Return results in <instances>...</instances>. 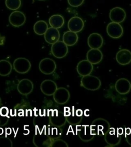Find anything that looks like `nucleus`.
Wrapping results in <instances>:
<instances>
[{
    "mask_svg": "<svg viewBox=\"0 0 131 147\" xmlns=\"http://www.w3.org/2000/svg\"><path fill=\"white\" fill-rule=\"evenodd\" d=\"M90 127L94 135L105 136L110 128V125L106 119L99 118L92 122Z\"/></svg>",
    "mask_w": 131,
    "mask_h": 147,
    "instance_id": "nucleus-1",
    "label": "nucleus"
},
{
    "mask_svg": "<svg viewBox=\"0 0 131 147\" xmlns=\"http://www.w3.org/2000/svg\"><path fill=\"white\" fill-rule=\"evenodd\" d=\"M81 86L86 90L95 91L101 86V81L99 78L91 75L83 76L81 81Z\"/></svg>",
    "mask_w": 131,
    "mask_h": 147,
    "instance_id": "nucleus-2",
    "label": "nucleus"
},
{
    "mask_svg": "<svg viewBox=\"0 0 131 147\" xmlns=\"http://www.w3.org/2000/svg\"><path fill=\"white\" fill-rule=\"evenodd\" d=\"M33 142L34 145L37 147H51L52 141L51 138L43 132H36L33 138Z\"/></svg>",
    "mask_w": 131,
    "mask_h": 147,
    "instance_id": "nucleus-3",
    "label": "nucleus"
},
{
    "mask_svg": "<svg viewBox=\"0 0 131 147\" xmlns=\"http://www.w3.org/2000/svg\"><path fill=\"white\" fill-rule=\"evenodd\" d=\"M51 52L52 55L58 59L64 57L68 53V46L62 41H58L52 45Z\"/></svg>",
    "mask_w": 131,
    "mask_h": 147,
    "instance_id": "nucleus-4",
    "label": "nucleus"
},
{
    "mask_svg": "<svg viewBox=\"0 0 131 147\" xmlns=\"http://www.w3.org/2000/svg\"><path fill=\"white\" fill-rule=\"evenodd\" d=\"M14 69L19 74H24L29 71L31 64L29 60L24 57L16 58L14 61Z\"/></svg>",
    "mask_w": 131,
    "mask_h": 147,
    "instance_id": "nucleus-5",
    "label": "nucleus"
},
{
    "mask_svg": "<svg viewBox=\"0 0 131 147\" xmlns=\"http://www.w3.org/2000/svg\"><path fill=\"white\" fill-rule=\"evenodd\" d=\"M56 64L53 59L49 58L43 59L39 63L40 71L45 75H50L55 71Z\"/></svg>",
    "mask_w": 131,
    "mask_h": 147,
    "instance_id": "nucleus-6",
    "label": "nucleus"
},
{
    "mask_svg": "<svg viewBox=\"0 0 131 147\" xmlns=\"http://www.w3.org/2000/svg\"><path fill=\"white\" fill-rule=\"evenodd\" d=\"M70 94L69 90L64 87L58 88L53 94V99L56 103L62 105L69 101Z\"/></svg>",
    "mask_w": 131,
    "mask_h": 147,
    "instance_id": "nucleus-7",
    "label": "nucleus"
},
{
    "mask_svg": "<svg viewBox=\"0 0 131 147\" xmlns=\"http://www.w3.org/2000/svg\"><path fill=\"white\" fill-rule=\"evenodd\" d=\"M107 32L111 38L117 39L122 36L124 29L122 26L119 23L111 22L107 27Z\"/></svg>",
    "mask_w": 131,
    "mask_h": 147,
    "instance_id": "nucleus-8",
    "label": "nucleus"
},
{
    "mask_svg": "<svg viewBox=\"0 0 131 147\" xmlns=\"http://www.w3.org/2000/svg\"><path fill=\"white\" fill-rule=\"evenodd\" d=\"M25 15L22 12L15 10L10 14L9 18L10 24L15 27H19L23 26L26 22Z\"/></svg>",
    "mask_w": 131,
    "mask_h": 147,
    "instance_id": "nucleus-9",
    "label": "nucleus"
},
{
    "mask_svg": "<svg viewBox=\"0 0 131 147\" xmlns=\"http://www.w3.org/2000/svg\"><path fill=\"white\" fill-rule=\"evenodd\" d=\"M105 140L110 146H115L119 144L121 141V136L118 134L115 128L110 127L105 135Z\"/></svg>",
    "mask_w": 131,
    "mask_h": 147,
    "instance_id": "nucleus-10",
    "label": "nucleus"
},
{
    "mask_svg": "<svg viewBox=\"0 0 131 147\" xmlns=\"http://www.w3.org/2000/svg\"><path fill=\"white\" fill-rule=\"evenodd\" d=\"M126 12L121 7H116L111 9L109 14L111 21L116 23H121L126 18Z\"/></svg>",
    "mask_w": 131,
    "mask_h": 147,
    "instance_id": "nucleus-11",
    "label": "nucleus"
},
{
    "mask_svg": "<svg viewBox=\"0 0 131 147\" xmlns=\"http://www.w3.org/2000/svg\"><path fill=\"white\" fill-rule=\"evenodd\" d=\"M76 69L78 74L81 77L87 76L93 71V65L88 60H83L78 62Z\"/></svg>",
    "mask_w": 131,
    "mask_h": 147,
    "instance_id": "nucleus-12",
    "label": "nucleus"
},
{
    "mask_svg": "<svg viewBox=\"0 0 131 147\" xmlns=\"http://www.w3.org/2000/svg\"><path fill=\"white\" fill-rule=\"evenodd\" d=\"M67 121V118L65 117L64 113H62L58 110L52 111L50 121L51 124L55 127H60L64 126Z\"/></svg>",
    "mask_w": 131,
    "mask_h": 147,
    "instance_id": "nucleus-13",
    "label": "nucleus"
},
{
    "mask_svg": "<svg viewBox=\"0 0 131 147\" xmlns=\"http://www.w3.org/2000/svg\"><path fill=\"white\" fill-rule=\"evenodd\" d=\"M115 90L121 94H126L130 92L131 83L126 78H120L116 82Z\"/></svg>",
    "mask_w": 131,
    "mask_h": 147,
    "instance_id": "nucleus-14",
    "label": "nucleus"
},
{
    "mask_svg": "<svg viewBox=\"0 0 131 147\" xmlns=\"http://www.w3.org/2000/svg\"><path fill=\"white\" fill-rule=\"evenodd\" d=\"M17 90L20 94L27 96L30 94L33 90V84L29 79H24L18 83Z\"/></svg>",
    "mask_w": 131,
    "mask_h": 147,
    "instance_id": "nucleus-15",
    "label": "nucleus"
},
{
    "mask_svg": "<svg viewBox=\"0 0 131 147\" xmlns=\"http://www.w3.org/2000/svg\"><path fill=\"white\" fill-rule=\"evenodd\" d=\"M104 39L101 35L93 33L88 38V45L91 49H99L103 45Z\"/></svg>",
    "mask_w": 131,
    "mask_h": 147,
    "instance_id": "nucleus-16",
    "label": "nucleus"
},
{
    "mask_svg": "<svg viewBox=\"0 0 131 147\" xmlns=\"http://www.w3.org/2000/svg\"><path fill=\"white\" fill-rule=\"evenodd\" d=\"M58 89L56 83L51 80H45L41 82V92L47 96H52Z\"/></svg>",
    "mask_w": 131,
    "mask_h": 147,
    "instance_id": "nucleus-17",
    "label": "nucleus"
},
{
    "mask_svg": "<svg viewBox=\"0 0 131 147\" xmlns=\"http://www.w3.org/2000/svg\"><path fill=\"white\" fill-rule=\"evenodd\" d=\"M84 27V22L82 18L78 16H74L69 20L68 28L69 31L78 33L81 32Z\"/></svg>",
    "mask_w": 131,
    "mask_h": 147,
    "instance_id": "nucleus-18",
    "label": "nucleus"
},
{
    "mask_svg": "<svg viewBox=\"0 0 131 147\" xmlns=\"http://www.w3.org/2000/svg\"><path fill=\"white\" fill-rule=\"evenodd\" d=\"M117 62L121 65H126L131 62V52L128 49H121L116 55Z\"/></svg>",
    "mask_w": 131,
    "mask_h": 147,
    "instance_id": "nucleus-19",
    "label": "nucleus"
},
{
    "mask_svg": "<svg viewBox=\"0 0 131 147\" xmlns=\"http://www.w3.org/2000/svg\"><path fill=\"white\" fill-rule=\"evenodd\" d=\"M45 41L50 45H53L58 41L60 38V33L58 29L49 28L44 34Z\"/></svg>",
    "mask_w": 131,
    "mask_h": 147,
    "instance_id": "nucleus-20",
    "label": "nucleus"
},
{
    "mask_svg": "<svg viewBox=\"0 0 131 147\" xmlns=\"http://www.w3.org/2000/svg\"><path fill=\"white\" fill-rule=\"evenodd\" d=\"M103 59V54L99 49H91L87 54V60L92 64H96L101 62Z\"/></svg>",
    "mask_w": 131,
    "mask_h": 147,
    "instance_id": "nucleus-21",
    "label": "nucleus"
},
{
    "mask_svg": "<svg viewBox=\"0 0 131 147\" xmlns=\"http://www.w3.org/2000/svg\"><path fill=\"white\" fill-rule=\"evenodd\" d=\"M78 136L81 140L87 142L93 140L95 135L92 133L90 126L83 125L81 126V129L79 130Z\"/></svg>",
    "mask_w": 131,
    "mask_h": 147,
    "instance_id": "nucleus-22",
    "label": "nucleus"
},
{
    "mask_svg": "<svg viewBox=\"0 0 131 147\" xmlns=\"http://www.w3.org/2000/svg\"><path fill=\"white\" fill-rule=\"evenodd\" d=\"M78 37L75 32L68 31L64 32L62 36V41L67 46L75 45L78 41Z\"/></svg>",
    "mask_w": 131,
    "mask_h": 147,
    "instance_id": "nucleus-23",
    "label": "nucleus"
},
{
    "mask_svg": "<svg viewBox=\"0 0 131 147\" xmlns=\"http://www.w3.org/2000/svg\"><path fill=\"white\" fill-rule=\"evenodd\" d=\"M49 23L51 27L58 29L62 27L64 25V18L61 15L54 14L50 18L49 20Z\"/></svg>",
    "mask_w": 131,
    "mask_h": 147,
    "instance_id": "nucleus-24",
    "label": "nucleus"
},
{
    "mask_svg": "<svg viewBox=\"0 0 131 147\" xmlns=\"http://www.w3.org/2000/svg\"><path fill=\"white\" fill-rule=\"evenodd\" d=\"M48 29V26L45 21H39L35 23L33 30L37 34L43 35L45 34Z\"/></svg>",
    "mask_w": 131,
    "mask_h": 147,
    "instance_id": "nucleus-25",
    "label": "nucleus"
},
{
    "mask_svg": "<svg viewBox=\"0 0 131 147\" xmlns=\"http://www.w3.org/2000/svg\"><path fill=\"white\" fill-rule=\"evenodd\" d=\"M12 69L11 63L6 60H0V75L6 76L11 73Z\"/></svg>",
    "mask_w": 131,
    "mask_h": 147,
    "instance_id": "nucleus-26",
    "label": "nucleus"
},
{
    "mask_svg": "<svg viewBox=\"0 0 131 147\" xmlns=\"http://www.w3.org/2000/svg\"><path fill=\"white\" fill-rule=\"evenodd\" d=\"M5 5L7 8L15 11L21 7V0H5Z\"/></svg>",
    "mask_w": 131,
    "mask_h": 147,
    "instance_id": "nucleus-27",
    "label": "nucleus"
},
{
    "mask_svg": "<svg viewBox=\"0 0 131 147\" xmlns=\"http://www.w3.org/2000/svg\"><path fill=\"white\" fill-rule=\"evenodd\" d=\"M67 121L69 122L70 124H72V125H76L81 123V120H82V117H78L76 115L75 113V114H71L69 117H67Z\"/></svg>",
    "mask_w": 131,
    "mask_h": 147,
    "instance_id": "nucleus-28",
    "label": "nucleus"
},
{
    "mask_svg": "<svg viewBox=\"0 0 131 147\" xmlns=\"http://www.w3.org/2000/svg\"><path fill=\"white\" fill-rule=\"evenodd\" d=\"M12 140L6 136L0 137V147H12Z\"/></svg>",
    "mask_w": 131,
    "mask_h": 147,
    "instance_id": "nucleus-29",
    "label": "nucleus"
},
{
    "mask_svg": "<svg viewBox=\"0 0 131 147\" xmlns=\"http://www.w3.org/2000/svg\"><path fill=\"white\" fill-rule=\"evenodd\" d=\"M52 147H68V145L64 140L58 139L52 142Z\"/></svg>",
    "mask_w": 131,
    "mask_h": 147,
    "instance_id": "nucleus-30",
    "label": "nucleus"
},
{
    "mask_svg": "<svg viewBox=\"0 0 131 147\" xmlns=\"http://www.w3.org/2000/svg\"><path fill=\"white\" fill-rule=\"evenodd\" d=\"M84 0H68L70 6L73 7H78L83 4Z\"/></svg>",
    "mask_w": 131,
    "mask_h": 147,
    "instance_id": "nucleus-31",
    "label": "nucleus"
},
{
    "mask_svg": "<svg viewBox=\"0 0 131 147\" xmlns=\"http://www.w3.org/2000/svg\"><path fill=\"white\" fill-rule=\"evenodd\" d=\"M9 113V109L6 107H2L0 109V115L3 117H7Z\"/></svg>",
    "mask_w": 131,
    "mask_h": 147,
    "instance_id": "nucleus-32",
    "label": "nucleus"
},
{
    "mask_svg": "<svg viewBox=\"0 0 131 147\" xmlns=\"http://www.w3.org/2000/svg\"><path fill=\"white\" fill-rule=\"evenodd\" d=\"M8 121V118L6 117H3L0 115V125H3L2 123V122H5L6 123H7V122Z\"/></svg>",
    "mask_w": 131,
    "mask_h": 147,
    "instance_id": "nucleus-33",
    "label": "nucleus"
},
{
    "mask_svg": "<svg viewBox=\"0 0 131 147\" xmlns=\"http://www.w3.org/2000/svg\"><path fill=\"white\" fill-rule=\"evenodd\" d=\"M127 142L131 146V133L129 135H125Z\"/></svg>",
    "mask_w": 131,
    "mask_h": 147,
    "instance_id": "nucleus-34",
    "label": "nucleus"
},
{
    "mask_svg": "<svg viewBox=\"0 0 131 147\" xmlns=\"http://www.w3.org/2000/svg\"><path fill=\"white\" fill-rule=\"evenodd\" d=\"M75 114L76 115H77L78 117H82V115H83V110H81V109H77L75 111Z\"/></svg>",
    "mask_w": 131,
    "mask_h": 147,
    "instance_id": "nucleus-35",
    "label": "nucleus"
},
{
    "mask_svg": "<svg viewBox=\"0 0 131 147\" xmlns=\"http://www.w3.org/2000/svg\"><path fill=\"white\" fill-rule=\"evenodd\" d=\"M116 131H117L118 134H119L120 136L124 134V129L122 128H117V130Z\"/></svg>",
    "mask_w": 131,
    "mask_h": 147,
    "instance_id": "nucleus-36",
    "label": "nucleus"
},
{
    "mask_svg": "<svg viewBox=\"0 0 131 147\" xmlns=\"http://www.w3.org/2000/svg\"><path fill=\"white\" fill-rule=\"evenodd\" d=\"M131 133V129L130 128H126L125 129V134L129 135Z\"/></svg>",
    "mask_w": 131,
    "mask_h": 147,
    "instance_id": "nucleus-37",
    "label": "nucleus"
},
{
    "mask_svg": "<svg viewBox=\"0 0 131 147\" xmlns=\"http://www.w3.org/2000/svg\"><path fill=\"white\" fill-rule=\"evenodd\" d=\"M12 133V129L10 128L6 129V133H7V134H10Z\"/></svg>",
    "mask_w": 131,
    "mask_h": 147,
    "instance_id": "nucleus-38",
    "label": "nucleus"
},
{
    "mask_svg": "<svg viewBox=\"0 0 131 147\" xmlns=\"http://www.w3.org/2000/svg\"><path fill=\"white\" fill-rule=\"evenodd\" d=\"M4 133V130L2 128L0 127V135H2Z\"/></svg>",
    "mask_w": 131,
    "mask_h": 147,
    "instance_id": "nucleus-39",
    "label": "nucleus"
},
{
    "mask_svg": "<svg viewBox=\"0 0 131 147\" xmlns=\"http://www.w3.org/2000/svg\"><path fill=\"white\" fill-rule=\"evenodd\" d=\"M1 105V99L0 98V106Z\"/></svg>",
    "mask_w": 131,
    "mask_h": 147,
    "instance_id": "nucleus-40",
    "label": "nucleus"
},
{
    "mask_svg": "<svg viewBox=\"0 0 131 147\" xmlns=\"http://www.w3.org/2000/svg\"><path fill=\"white\" fill-rule=\"evenodd\" d=\"M38 1H46V0H38Z\"/></svg>",
    "mask_w": 131,
    "mask_h": 147,
    "instance_id": "nucleus-41",
    "label": "nucleus"
}]
</instances>
